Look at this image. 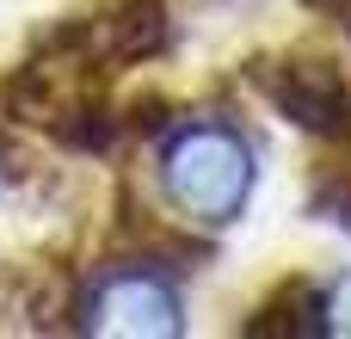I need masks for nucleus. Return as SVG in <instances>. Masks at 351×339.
I'll use <instances>...</instances> for the list:
<instances>
[{"instance_id": "f257e3e1", "label": "nucleus", "mask_w": 351, "mask_h": 339, "mask_svg": "<svg viewBox=\"0 0 351 339\" xmlns=\"http://www.w3.org/2000/svg\"><path fill=\"white\" fill-rule=\"evenodd\" d=\"M160 191L204 229H228L253 198V148L228 124H185L160 148Z\"/></svg>"}, {"instance_id": "f03ea898", "label": "nucleus", "mask_w": 351, "mask_h": 339, "mask_svg": "<svg viewBox=\"0 0 351 339\" xmlns=\"http://www.w3.org/2000/svg\"><path fill=\"white\" fill-rule=\"evenodd\" d=\"M179 327V290L154 272H117L86 303V334L99 339H173Z\"/></svg>"}, {"instance_id": "7ed1b4c3", "label": "nucleus", "mask_w": 351, "mask_h": 339, "mask_svg": "<svg viewBox=\"0 0 351 339\" xmlns=\"http://www.w3.org/2000/svg\"><path fill=\"white\" fill-rule=\"evenodd\" d=\"M265 93H271L296 124H308V130H339V117L351 111L346 80H339V68H327V62H284V68L265 80Z\"/></svg>"}, {"instance_id": "20e7f679", "label": "nucleus", "mask_w": 351, "mask_h": 339, "mask_svg": "<svg viewBox=\"0 0 351 339\" xmlns=\"http://www.w3.org/2000/svg\"><path fill=\"white\" fill-rule=\"evenodd\" d=\"M315 315H321V321H315L321 334H351V272H339V278L315 296Z\"/></svg>"}]
</instances>
